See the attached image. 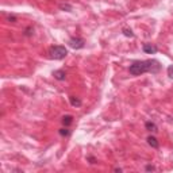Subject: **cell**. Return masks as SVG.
<instances>
[{
  "mask_svg": "<svg viewBox=\"0 0 173 173\" xmlns=\"http://www.w3.org/2000/svg\"><path fill=\"white\" fill-rule=\"evenodd\" d=\"M145 170H146V172H154V170H156V168H154L153 165H146Z\"/></svg>",
  "mask_w": 173,
  "mask_h": 173,
  "instance_id": "9a60e30c",
  "label": "cell"
},
{
  "mask_svg": "<svg viewBox=\"0 0 173 173\" xmlns=\"http://www.w3.org/2000/svg\"><path fill=\"white\" fill-rule=\"evenodd\" d=\"M68 43H69V46L72 49H83L84 46H85V41L83 39V38L80 37H72L69 41H68Z\"/></svg>",
  "mask_w": 173,
  "mask_h": 173,
  "instance_id": "3957f363",
  "label": "cell"
},
{
  "mask_svg": "<svg viewBox=\"0 0 173 173\" xmlns=\"http://www.w3.org/2000/svg\"><path fill=\"white\" fill-rule=\"evenodd\" d=\"M86 159L89 161V164H95V162H96V158L92 157V156H88V157H86Z\"/></svg>",
  "mask_w": 173,
  "mask_h": 173,
  "instance_id": "2e32d148",
  "label": "cell"
},
{
  "mask_svg": "<svg viewBox=\"0 0 173 173\" xmlns=\"http://www.w3.org/2000/svg\"><path fill=\"white\" fill-rule=\"evenodd\" d=\"M161 69V64L156 59H145V61H135L130 65L129 72L132 76H141L143 73H157Z\"/></svg>",
  "mask_w": 173,
  "mask_h": 173,
  "instance_id": "6da1fadb",
  "label": "cell"
},
{
  "mask_svg": "<svg viewBox=\"0 0 173 173\" xmlns=\"http://www.w3.org/2000/svg\"><path fill=\"white\" fill-rule=\"evenodd\" d=\"M142 50L145 51L146 54H156L158 51V47L156 45H151V43H145L142 46Z\"/></svg>",
  "mask_w": 173,
  "mask_h": 173,
  "instance_id": "277c9868",
  "label": "cell"
},
{
  "mask_svg": "<svg viewBox=\"0 0 173 173\" xmlns=\"http://www.w3.org/2000/svg\"><path fill=\"white\" fill-rule=\"evenodd\" d=\"M8 20H10L11 23H15V22H16V16H14V15H10V16H8Z\"/></svg>",
  "mask_w": 173,
  "mask_h": 173,
  "instance_id": "e0dca14e",
  "label": "cell"
},
{
  "mask_svg": "<svg viewBox=\"0 0 173 173\" xmlns=\"http://www.w3.org/2000/svg\"><path fill=\"white\" fill-rule=\"evenodd\" d=\"M147 143H149V145H150L153 149H158V147H159L158 141H157V138L153 137V135H149V137H147Z\"/></svg>",
  "mask_w": 173,
  "mask_h": 173,
  "instance_id": "52a82bcc",
  "label": "cell"
},
{
  "mask_svg": "<svg viewBox=\"0 0 173 173\" xmlns=\"http://www.w3.org/2000/svg\"><path fill=\"white\" fill-rule=\"evenodd\" d=\"M168 76H169L170 78H173V65L168 66Z\"/></svg>",
  "mask_w": 173,
  "mask_h": 173,
  "instance_id": "5bb4252c",
  "label": "cell"
},
{
  "mask_svg": "<svg viewBox=\"0 0 173 173\" xmlns=\"http://www.w3.org/2000/svg\"><path fill=\"white\" fill-rule=\"evenodd\" d=\"M145 129L147 130V131H150V132H157V131H158V127H157V124L154 123V122H151V120L146 122V123H145Z\"/></svg>",
  "mask_w": 173,
  "mask_h": 173,
  "instance_id": "8992f818",
  "label": "cell"
},
{
  "mask_svg": "<svg viewBox=\"0 0 173 173\" xmlns=\"http://www.w3.org/2000/svg\"><path fill=\"white\" fill-rule=\"evenodd\" d=\"M69 102H70V104H72L73 107H80L81 105V100L78 99V97H76V96H69Z\"/></svg>",
  "mask_w": 173,
  "mask_h": 173,
  "instance_id": "9c48e42d",
  "label": "cell"
},
{
  "mask_svg": "<svg viewBox=\"0 0 173 173\" xmlns=\"http://www.w3.org/2000/svg\"><path fill=\"white\" fill-rule=\"evenodd\" d=\"M58 132H59V135H61V137H69V135L72 134V130H69L68 127H62Z\"/></svg>",
  "mask_w": 173,
  "mask_h": 173,
  "instance_id": "30bf717a",
  "label": "cell"
},
{
  "mask_svg": "<svg viewBox=\"0 0 173 173\" xmlns=\"http://www.w3.org/2000/svg\"><path fill=\"white\" fill-rule=\"evenodd\" d=\"M59 10L66 11V12H70V11L73 10V7L70 4H68V3H61V4H59Z\"/></svg>",
  "mask_w": 173,
  "mask_h": 173,
  "instance_id": "8fae6325",
  "label": "cell"
},
{
  "mask_svg": "<svg viewBox=\"0 0 173 173\" xmlns=\"http://www.w3.org/2000/svg\"><path fill=\"white\" fill-rule=\"evenodd\" d=\"M122 32H123V35H124V37H127V38H134V32L131 31V29L124 27V29L122 30Z\"/></svg>",
  "mask_w": 173,
  "mask_h": 173,
  "instance_id": "7c38bea8",
  "label": "cell"
},
{
  "mask_svg": "<svg viewBox=\"0 0 173 173\" xmlns=\"http://www.w3.org/2000/svg\"><path fill=\"white\" fill-rule=\"evenodd\" d=\"M53 76L56 80L58 81H64L65 78H66V72H65L64 69H58V70H54L53 72Z\"/></svg>",
  "mask_w": 173,
  "mask_h": 173,
  "instance_id": "5b68a950",
  "label": "cell"
},
{
  "mask_svg": "<svg viewBox=\"0 0 173 173\" xmlns=\"http://www.w3.org/2000/svg\"><path fill=\"white\" fill-rule=\"evenodd\" d=\"M32 31H34V30H32V27H31V26L27 27L26 31H24V35H26V37H31V35H32Z\"/></svg>",
  "mask_w": 173,
  "mask_h": 173,
  "instance_id": "4fadbf2b",
  "label": "cell"
},
{
  "mask_svg": "<svg viewBox=\"0 0 173 173\" xmlns=\"http://www.w3.org/2000/svg\"><path fill=\"white\" fill-rule=\"evenodd\" d=\"M68 56V49L65 46L57 45V46H51L49 49V57L51 59H64Z\"/></svg>",
  "mask_w": 173,
  "mask_h": 173,
  "instance_id": "7a4b0ae2",
  "label": "cell"
},
{
  "mask_svg": "<svg viewBox=\"0 0 173 173\" xmlns=\"http://www.w3.org/2000/svg\"><path fill=\"white\" fill-rule=\"evenodd\" d=\"M61 123L64 124L65 127L70 126V124L73 123V116H72V115H65V116H62V119H61Z\"/></svg>",
  "mask_w": 173,
  "mask_h": 173,
  "instance_id": "ba28073f",
  "label": "cell"
}]
</instances>
